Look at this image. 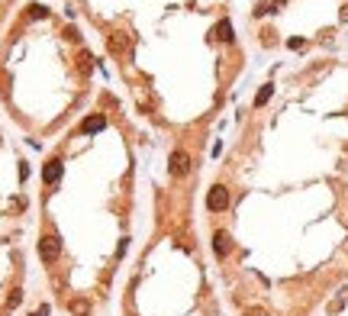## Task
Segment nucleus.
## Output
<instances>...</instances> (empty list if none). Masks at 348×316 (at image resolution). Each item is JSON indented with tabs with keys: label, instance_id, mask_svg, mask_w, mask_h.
I'll return each instance as SVG.
<instances>
[{
	"label": "nucleus",
	"instance_id": "nucleus-1",
	"mask_svg": "<svg viewBox=\"0 0 348 316\" xmlns=\"http://www.w3.org/2000/svg\"><path fill=\"white\" fill-rule=\"evenodd\" d=\"M58 255H62V239H58V235H42V239H39V258L52 265Z\"/></svg>",
	"mask_w": 348,
	"mask_h": 316
},
{
	"label": "nucleus",
	"instance_id": "nucleus-2",
	"mask_svg": "<svg viewBox=\"0 0 348 316\" xmlns=\"http://www.w3.org/2000/svg\"><path fill=\"white\" fill-rule=\"evenodd\" d=\"M171 171L178 174V178L190 171V158H187V152H181V149H178V152H171Z\"/></svg>",
	"mask_w": 348,
	"mask_h": 316
},
{
	"label": "nucleus",
	"instance_id": "nucleus-3",
	"mask_svg": "<svg viewBox=\"0 0 348 316\" xmlns=\"http://www.w3.org/2000/svg\"><path fill=\"white\" fill-rule=\"evenodd\" d=\"M62 171H65V165L58 162V158H52V162L42 168V181H45V184H55V181L62 178Z\"/></svg>",
	"mask_w": 348,
	"mask_h": 316
},
{
	"label": "nucleus",
	"instance_id": "nucleus-4",
	"mask_svg": "<svg viewBox=\"0 0 348 316\" xmlns=\"http://www.w3.org/2000/svg\"><path fill=\"white\" fill-rule=\"evenodd\" d=\"M103 126H107V116H100V113H94V116H87L84 123H81V129H84V133H100Z\"/></svg>",
	"mask_w": 348,
	"mask_h": 316
},
{
	"label": "nucleus",
	"instance_id": "nucleus-5",
	"mask_svg": "<svg viewBox=\"0 0 348 316\" xmlns=\"http://www.w3.org/2000/svg\"><path fill=\"white\" fill-rule=\"evenodd\" d=\"M216 39H226V42H229V39H232V26H229V23H226V19H223V23H219V26H216Z\"/></svg>",
	"mask_w": 348,
	"mask_h": 316
},
{
	"label": "nucleus",
	"instance_id": "nucleus-6",
	"mask_svg": "<svg viewBox=\"0 0 348 316\" xmlns=\"http://www.w3.org/2000/svg\"><path fill=\"white\" fill-rule=\"evenodd\" d=\"M268 97H271V84H265V87L258 90V97H255V103L261 107V103H268Z\"/></svg>",
	"mask_w": 348,
	"mask_h": 316
},
{
	"label": "nucleus",
	"instance_id": "nucleus-7",
	"mask_svg": "<svg viewBox=\"0 0 348 316\" xmlns=\"http://www.w3.org/2000/svg\"><path fill=\"white\" fill-rule=\"evenodd\" d=\"M45 13H49V10H45V7H29V17H45Z\"/></svg>",
	"mask_w": 348,
	"mask_h": 316
},
{
	"label": "nucleus",
	"instance_id": "nucleus-8",
	"mask_svg": "<svg viewBox=\"0 0 348 316\" xmlns=\"http://www.w3.org/2000/svg\"><path fill=\"white\" fill-rule=\"evenodd\" d=\"M342 19H348V3H345V7H342Z\"/></svg>",
	"mask_w": 348,
	"mask_h": 316
}]
</instances>
